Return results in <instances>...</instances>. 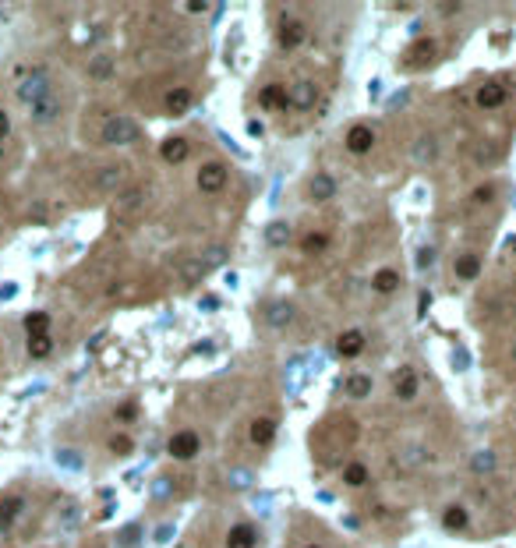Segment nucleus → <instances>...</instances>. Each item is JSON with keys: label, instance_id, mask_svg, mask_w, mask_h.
Here are the masks:
<instances>
[{"label": "nucleus", "instance_id": "obj_39", "mask_svg": "<svg viewBox=\"0 0 516 548\" xmlns=\"http://www.w3.org/2000/svg\"><path fill=\"white\" fill-rule=\"evenodd\" d=\"M432 258H435V251H432V248H421V251H417V265H421V269L432 265Z\"/></svg>", "mask_w": 516, "mask_h": 548}, {"label": "nucleus", "instance_id": "obj_40", "mask_svg": "<svg viewBox=\"0 0 516 548\" xmlns=\"http://www.w3.org/2000/svg\"><path fill=\"white\" fill-rule=\"evenodd\" d=\"M152 495H156V499H166V495H170V481H166V478H159V481H156V488H152Z\"/></svg>", "mask_w": 516, "mask_h": 548}, {"label": "nucleus", "instance_id": "obj_1", "mask_svg": "<svg viewBox=\"0 0 516 548\" xmlns=\"http://www.w3.org/2000/svg\"><path fill=\"white\" fill-rule=\"evenodd\" d=\"M435 53H439V43H435L432 36H421V39H414V43L407 46V53H403V67L421 71V67H428V64L435 60Z\"/></svg>", "mask_w": 516, "mask_h": 548}, {"label": "nucleus", "instance_id": "obj_10", "mask_svg": "<svg viewBox=\"0 0 516 548\" xmlns=\"http://www.w3.org/2000/svg\"><path fill=\"white\" fill-rule=\"evenodd\" d=\"M336 354L339 357H361L365 354V333L361 329H347V333H343L339 340H336Z\"/></svg>", "mask_w": 516, "mask_h": 548}, {"label": "nucleus", "instance_id": "obj_41", "mask_svg": "<svg viewBox=\"0 0 516 548\" xmlns=\"http://www.w3.org/2000/svg\"><path fill=\"white\" fill-rule=\"evenodd\" d=\"M60 460H64V467H78V456L74 453H60Z\"/></svg>", "mask_w": 516, "mask_h": 548}, {"label": "nucleus", "instance_id": "obj_20", "mask_svg": "<svg viewBox=\"0 0 516 548\" xmlns=\"http://www.w3.org/2000/svg\"><path fill=\"white\" fill-rule=\"evenodd\" d=\"M195 103V96H191V88H170L166 93V114H184L188 107Z\"/></svg>", "mask_w": 516, "mask_h": 548}, {"label": "nucleus", "instance_id": "obj_47", "mask_svg": "<svg viewBox=\"0 0 516 548\" xmlns=\"http://www.w3.org/2000/svg\"><path fill=\"white\" fill-rule=\"evenodd\" d=\"M308 548H315V544H308Z\"/></svg>", "mask_w": 516, "mask_h": 548}, {"label": "nucleus", "instance_id": "obj_27", "mask_svg": "<svg viewBox=\"0 0 516 548\" xmlns=\"http://www.w3.org/2000/svg\"><path fill=\"white\" fill-rule=\"evenodd\" d=\"M301 248H304L308 255H318V251H325V248H329V234L311 230V234H304V237H301Z\"/></svg>", "mask_w": 516, "mask_h": 548}, {"label": "nucleus", "instance_id": "obj_2", "mask_svg": "<svg viewBox=\"0 0 516 548\" xmlns=\"http://www.w3.org/2000/svg\"><path fill=\"white\" fill-rule=\"evenodd\" d=\"M138 135H142V128H138L131 117H110V121L103 124V142H107V145H131Z\"/></svg>", "mask_w": 516, "mask_h": 548}, {"label": "nucleus", "instance_id": "obj_45", "mask_svg": "<svg viewBox=\"0 0 516 548\" xmlns=\"http://www.w3.org/2000/svg\"><path fill=\"white\" fill-rule=\"evenodd\" d=\"M247 135H262V124H258V121H247Z\"/></svg>", "mask_w": 516, "mask_h": 548}, {"label": "nucleus", "instance_id": "obj_17", "mask_svg": "<svg viewBox=\"0 0 516 548\" xmlns=\"http://www.w3.org/2000/svg\"><path fill=\"white\" fill-rule=\"evenodd\" d=\"M308 195H311L315 202H329V199L336 195V180H332L329 173H315L311 185H308Z\"/></svg>", "mask_w": 516, "mask_h": 548}, {"label": "nucleus", "instance_id": "obj_32", "mask_svg": "<svg viewBox=\"0 0 516 548\" xmlns=\"http://www.w3.org/2000/svg\"><path fill=\"white\" fill-rule=\"evenodd\" d=\"M50 350H53V340L50 336H32L29 340V357L43 361V357H50Z\"/></svg>", "mask_w": 516, "mask_h": 548}, {"label": "nucleus", "instance_id": "obj_46", "mask_svg": "<svg viewBox=\"0 0 516 548\" xmlns=\"http://www.w3.org/2000/svg\"><path fill=\"white\" fill-rule=\"evenodd\" d=\"M509 361L516 364V340H512V347H509Z\"/></svg>", "mask_w": 516, "mask_h": 548}, {"label": "nucleus", "instance_id": "obj_37", "mask_svg": "<svg viewBox=\"0 0 516 548\" xmlns=\"http://www.w3.org/2000/svg\"><path fill=\"white\" fill-rule=\"evenodd\" d=\"M470 199H474V202H477V206H488V202H491V199H495V188H491V185H477V188H474V195H470Z\"/></svg>", "mask_w": 516, "mask_h": 548}, {"label": "nucleus", "instance_id": "obj_31", "mask_svg": "<svg viewBox=\"0 0 516 548\" xmlns=\"http://www.w3.org/2000/svg\"><path fill=\"white\" fill-rule=\"evenodd\" d=\"M142 199H145V192H142V188H131V192L117 195V209H121V213H135V209L142 206Z\"/></svg>", "mask_w": 516, "mask_h": 548}, {"label": "nucleus", "instance_id": "obj_8", "mask_svg": "<svg viewBox=\"0 0 516 548\" xmlns=\"http://www.w3.org/2000/svg\"><path fill=\"white\" fill-rule=\"evenodd\" d=\"M372 145H375V131H372L368 124H354V128L347 131V152L365 156V152H372Z\"/></svg>", "mask_w": 516, "mask_h": 548}, {"label": "nucleus", "instance_id": "obj_22", "mask_svg": "<svg viewBox=\"0 0 516 548\" xmlns=\"http://www.w3.org/2000/svg\"><path fill=\"white\" fill-rule=\"evenodd\" d=\"M22 513V499L18 495H8V499H0V530H8L15 523V516Z\"/></svg>", "mask_w": 516, "mask_h": 548}, {"label": "nucleus", "instance_id": "obj_11", "mask_svg": "<svg viewBox=\"0 0 516 548\" xmlns=\"http://www.w3.org/2000/svg\"><path fill=\"white\" fill-rule=\"evenodd\" d=\"M29 114H32V124H53L60 117V96L53 93V96L39 100L36 107H29Z\"/></svg>", "mask_w": 516, "mask_h": 548}, {"label": "nucleus", "instance_id": "obj_25", "mask_svg": "<svg viewBox=\"0 0 516 548\" xmlns=\"http://www.w3.org/2000/svg\"><path fill=\"white\" fill-rule=\"evenodd\" d=\"M25 333H29V340L32 336H46L50 333V315L46 312H29L25 315Z\"/></svg>", "mask_w": 516, "mask_h": 548}, {"label": "nucleus", "instance_id": "obj_42", "mask_svg": "<svg viewBox=\"0 0 516 548\" xmlns=\"http://www.w3.org/2000/svg\"><path fill=\"white\" fill-rule=\"evenodd\" d=\"M184 11H191V15H198V11H205V4H198V0H188V4H184Z\"/></svg>", "mask_w": 516, "mask_h": 548}, {"label": "nucleus", "instance_id": "obj_18", "mask_svg": "<svg viewBox=\"0 0 516 548\" xmlns=\"http://www.w3.org/2000/svg\"><path fill=\"white\" fill-rule=\"evenodd\" d=\"M121 180H124V170H121V166H103V170L93 177V185H96V192H117Z\"/></svg>", "mask_w": 516, "mask_h": 548}, {"label": "nucleus", "instance_id": "obj_43", "mask_svg": "<svg viewBox=\"0 0 516 548\" xmlns=\"http://www.w3.org/2000/svg\"><path fill=\"white\" fill-rule=\"evenodd\" d=\"M8 128H11V121H8V114H4V110H0V138L8 135Z\"/></svg>", "mask_w": 516, "mask_h": 548}, {"label": "nucleus", "instance_id": "obj_14", "mask_svg": "<svg viewBox=\"0 0 516 548\" xmlns=\"http://www.w3.org/2000/svg\"><path fill=\"white\" fill-rule=\"evenodd\" d=\"M258 103L266 110H283V107H290V96H287L283 85H266L262 93H258Z\"/></svg>", "mask_w": 516, "mask_h": 548}, {"label": "nucleus", "instance_id": "obj_36", "mask_svg": "<svg viewBox=\"0 0 516 548\" xmlns=\"http://www.w3.org/2000/svg\"><path fill=\"white\" fill-rule=\"evenodd\" d=\"M131 449H135V442H131L128 435H114V439H110V453H117V456H128Z\"/></svg>", "mask_w": 516, "mask_h": 548}, {"label": "nucleus", "instance_id": "obj_4", "mask_svg": "<svg viewBox=\"0 0 516 548\" xmlns=\"http://www.w3.org/2000/svg\"><path fill=\"white\" fill-rule=\"evenodd\" d=\"M195 180H198V192H205V195H216V192H223V188H226L230 173H226V166H223V163H202Z\"/></svg>", "mask_w": 516, "mask_h": 548}, {"label": "nucleus", "instance_id": "obj_28", "mask_svg": "<svg viewBox=\"0 0 516 548\" xmlns=\"http://www.w3.org/2000/svg\"><path fill=\"white\" fill-rule=\"evenodd\" d=\"M442 527H446V530H463V527H467V509H463V506H449V509L442 513Z\"/></svg>", "mask_w": 516, "mask_h": 548}, {"label": "nucleus", "instance_id": "obj_9", "mask_svg": "<svg viewBox=\"0 0 516 548\" xmlns=\"http://www.w3.org/2000/svg\"><path fill=\"white\" fill-rule=\"evenodd\" d=\"M287 96H290V107H294V110L308 114V110L315 107V100H318V88H315L311 81H297V85L290 88V93H287Z\"/></svg>", "mask_w": 516, "mask_h": 548}, {"label": "nucleus", "instance_id": "obj_24", "mask_svg": "<svg viewBox=\"0 0 516 548\" xmlns=\"http://www.w3.org/2000/svg\"><path fill=\"white\" fill-rule=\"evenodd\" d=\"M453 269H456L460 280H477V276H481V258H477V255H463V258H456Z\"/></svg>", "mask_w": 516, "mask_h": 548}, {"label": "nucleus", "instance_id": "obj_16", "mask_svg": "<svg viewBox=\"0 0 516 548\" xmlns=\"http://www.w3.org/2000/svg\"><path fill=\"white\" fill-rule=\"evenodd\" d=\"M247 435H251L254 446H269L273 435H276V421H273V417H254L251 428H247Z\"/></svg>", "mask_w": 516, "mask_h": 548}, {"label": "nucleus", "instance_id": "obj_3", "mask_svg": "<svg viewBox=\"0 0 516 548\" xmlns=\"http://www.w3.org/2000/svg\"><path fill=\"white\" fill-rule=\"evenodd\" d=\"M46 96H53V88H50V74H46L43 67L32 71V78H25V81L18 85V100L29 103V107H36V103L46 100Z\"/></svg>", "mask_w": 516, "mask_h": 548}, {"label": "nucleus", "instance_id": "obj_21", "mask_svg": "<svg viewBox=\"0 0 516 548\" xmlns=\"http://www.w3.org/2000/svg\"><path fill=\"white\" fill-rule=\"evenodd\" d=\"M372 287H375V294H393V290H400V272H396V269H379L375 280H372Z\"/></svg>", "mask_w": 516, "mask_h": 548}, {"label": "nucleus", "instance_id": "obj_19", "mask_svg": "<svg viewBox=\"0 0 516 548\" xmlns=\"http://www.w3.org/2000/svg\"><path fill=\"white\" fill-rule=\"evenodd\" d=\"M188 152H191V145H188L184 138H166V142L159 145V156H163L166 163H184Z\"/></svg>", "mask_w": 516, "mask_h": 548}, {"label": "nucleus", "instance_id": "obj_12", "mask_svg": "<svg viewBox=\"0 0 516 548\" xmlns=\"http://www.w3.org/2000/svg\"><path fill=\"white\" fill-rule=\"evenodd\" d=\"M393 389L400 400H414L417 396V372L414 368H396L393 372Z\"/></svg>", "mask_w": 516, "mask_h": 548}, {"label": "nucleus", "instance_id": "obj_38", "mask_svg": "<svg viewBox=\"0 0 516 548\" xmlns=\"http://www.w3.org/2000/svg\"><path fill=\"white\" fill-rule=\"evenodd\" d=\"M117 417H121V421H135V417H138V403H135V400L121 403V407H117Z\"/></svg>", "mask_w": 516, "mask_h": 548}, {"label": "nucleus", "instance_id": "obj_5", "mask_svg": "<svg viewBox=\"0 0 516 548\" xmlns=\"http://www.w3.org/2000/svg\"><path fill=\"white\" fill-rule=\"evenodd\" d=\"M166 449H170L174 460H195L198 449H202V439H198V432H177L174 439L166 442Z\"/></svg>", "mask_w": 516, "mask_h": 548}, {"label": "nucleus", "instance_id": "obj_35", "mask_svg": "<svg viewBox=\"0 0 516 548\" xmlns=\"http://www.w3.org/2000/svg\"><path fill=\"white\" fill-rule=\"evenodd\" d=\"M223 258H226V251H223V248H209L198 262H202V269H212V265H223Z\"/></svg>", "mask_w": 516, "mask_h": 548}, {"label": "nucleus", "instance_id": "obj_15", "mask_svg": "<svg viewBox=\"0 0 516 548\" xmlns=\"http://www.w3.org/2000/svg\"><path fill=\"white\" fill-rule=\"evenodd\" d=\"M254 544H258V534H254L251 523H237V527H230V534H226V548H254Z\"/></svg>", "mask_w": 516, "mask_h": 548}, {"label": "nucleus", "instance_id": "obj_13", "mask_svg": "<svg viewBox=\"0 0 516 548\" xmlns=\"http://www.w3.org/2000/svg\"><path fill=\"white\" fill-rule=\"evenodd\" d=\"M266 322H269L273 329H287V326L294 322V305H290V301H273V305L266 308Z\"/></svg>", "mask_w": 516, "mask_h": 548}, {"label": "nucleus", "instance_id": "obj_34", "mask_svg": "<svg viewBox=\"0 0 516 548\" xmlns=\"http://www.w3.org/2000/svg\"><path fill=\"white\" fill-rule=\"evenodd\" d=\"M477 474H488L495 471V453H474V464H470Z\"/></svg>", "mask_w": 516, "mask_h": 548}, {"label": "nucleus", "instance_id": "obj_6", "mask_svg": "<svg viewBox=\"0 0 516 548\" xmlns=\"http://www.w3.org/2000/svg\"><path fill=\"white\" fill-rule=\"evenodd\" d=\"M308 39V25L301 18H283L280 22V46L283 50H297Z\"/></svg>", "mask_w": 516, "mask_h": 548}, {"label": "nucleus", "instance_id": "obj_29", "mask_svg": "<svg viewBox=\"0 0 516 548\" xmlns=\"http://www.w3.org/2000/svg\"><path fill=\"white\" fill-rule=\"evenodd\" d=\"M266 241H269L273 248H280V244H287V241H290V227H287L283 220H276V223H269V227H266Z\"/></svg>", "mask_w": 516, "mask_h": 548}, {"label": "nucleus", "instance_id": "obj_33", "mask_svg": "<svg viewBox=\"0 0 516 548\" xmlns=\"http://www.w3.org/2000/svg\"><path fill=\"white\" fill-rule=\"evenodd\" d=\"M414 156L421 159V163H432L439 152H435V138H421L417 142V149H414Z\"/></svg>", "mask_w": 516, "mask_h": 548}, {"label": "nucleus", "instance_id": "obj_44", "mask_svg": "<svg viewBox=\"0 0 516 548\" xmlns=\"http://www.w3.org/2000/svg\"><path fill=\"white\" fill-rule=\"evenodd\" d=\"M439 11H442V15H456L460 4H449V0H446V4H439Z\"/></svg>", "mask_w": 516, "mask_h": 548}, {"label": "nucleus", "instance_id": "obj_26", "mask_svg": "<svg viewBox=\"0 0 516 548\" xmlns=\"http://www.w3.org/2000/svg\"><path fill=\"white\" fill-rule=\"evenodd\" d=\"M114 74V57H107V53H100L96 60H89V78H96V81H103V78H110Z\"/></svg>", "mask_w": 516, "mask_h": 548}, {"label": "nucleus", "instance_id": "obj_23", "mask_svg": "<svg viewBox=\"0 0 516 548\" xmlns=\"http://www.w3.org/2000/svg\"><path fill=\"white\" fill-rule=\"evenodd\" d=\"M343 393L354 396V400H365L372 393V379L368 375H347V382H343Z\"/></svg>", "mask_w": 516, "mask_h": 548}, {"label": "nucleus", "instance_id": "obj_30", "mask_svg": "<svg viewBox=\"0 0 516 548\" xmlns=\"http://www.w3.org/2000/svg\"><path fill=\"white\" fill-rule=\"evenodd\" d=\"M343 481L354 485V488L368 485V467H365V464H347V467H343Z\"/></svg>", "mask_w": 516, "mask_h": 548}, {"label": "nucleus", "instance_id": "obj_7", "mask_svg": "<svg viewBox=\"0 0 516 548\" xmlns=\"http://www.w3.org/2000/svg\"><path fill=\"white\" fill-rule=\"evenodd\" d=\"M505 85L502 81H484L481 88H477V93H474V103L481 107V110H495V107H502L505 103Z\"/></svg>", "mask_w": 516, "mask_h": 548}]
</instances>
